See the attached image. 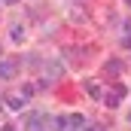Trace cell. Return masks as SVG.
I'll return each instance as SVG.
<instances>
[{"instance_id": "cell-1", "label": "cell", "mask_w": 131, "mask_h": 131, "mask_svg": "<svg viewBox=\"0 0 131 131\" xmlns=\"http://www.w3.org/2000/svg\"><path fill=\"white\" fill-rule=\"evenodd\" d=\"M18 70V61L15 58H0V79H12Z\"/></svg>"}, {"instance_id": "cell-2", "label": "cell", "mask_w": 131, "mask_h": 131, "mask_svg": "<svg viewBox=\"0 0 131 131\" xmlns=\"http://www.w3.org/2000/svg\"><path fill=\"white\" fill-rule=\"evenodd\" d=\"M61 73H64L61 61H52V64H46V82H49V79H61Z\"/></svg>"}, {"instance_id": "cell-3", "label": "cell", "mask_w": 131, "mask_h": 131, "mask_svg": "<svg viewBox=\"0 0 131 131\" xmlns=\"http://www.w3.org/2000/svg\"><path fill=\"white\" fill-rule=\"evenodd\" d=\"M119 98H125V85H116V89L107 95V107H119Z\"/></svg>"}, {"instance_id": "cell-4", "label": "cell", "mask_w": 131, "mask_h": 131, "mask_svg": "<svg viewBox=\"0 0 131 131\" xmlns=\"http://www.w3.org/2000/svg\"><path fill=\"white\" fill-rule=\"evenodd\" d=\"M25 128H28V131H43V116H40V113H31Z\"/></svg>"}, {"instance_id": "cell-5", "label": "cell", "mask_w": 131, "mask_h": 131, "mask_svg": "<svg viewBox=\"0 0 131 131\" xmlns=\"http://www.w3.org/2000/svg\"><path fill=\"white\" fill-rule=\"evenodd\" d=\"M85 125V116H79V113H73V116H67V128L70 131H79Z\"/></svg>"}, {"instance_id": "cell-6", "label": "cell", "mask_w": 131, "mask_h": 131, "mask_svg": "<svg viewBox=\"0 0 131 131\" xmlns=\"http://www.w3.org/2000/svg\"><path fill=\"white\" fill-rule=\"evenodd\" d=\"M25 95H9V98H6V104H9V107H12V110H25Z\"/></svg>"}, {"instance_id": "cell-7", "label": "cell", "mask_w": 131, "mask_h": 131, "mask_svg": "<svg viewBox=\"0 0 131 131\" xmlns=\"http://www.w3.org/2000/svg\"><path fill=\"white\" fill-rule=\"evenodd\" d=\"M122 67H125V64H122V58H110V61H107V73H113V76H116Z\"/></svg>"}, {"instance_id": "cell-8", "label": "cell", "mask_w": 131, "mask_h": 131, "mask_svg": "<svg viewBox=\"0 0 131 131\" xmlns=\"http://www.w3.org/2000/svg\"><path fill=\"white\" fill-rule=\"evenodd\" d=\"M9 37H12V43H21V40H25V28H18V25H15V28L9 31Z\"/></svg>"}, {"instance_id": "cell-9", "label": "cell", "mask_w": 131, "mask_h": 131, "mask_svg": "<svg viewBox=\"0 0 131 131\" xmlns=\"http://www.w3.org/2000/svg\"><path fill=\"white\" fill-rule=\"evenodd\" d=\"M85 92H89V95H92L95 101L101 98V85H98V82H85Z\"/></svg>"}, {"instance_id": "cell-10", "label": "cell", "mask_w": 131, "mask_h": 131, "mask_svg": "<svg viewBox=\"0 0 131 131\" xmlns=\"http://www.w3.org/2000/svg\"><path fill=\"white\" fill-rule=\"evenodd\" d=\"M131 46V34H125V37H122V49H128Z\"/></svg>"}, {"instance_id": "cell-11", "label": "cell", "mask_w": 131, "mask_h": 131, "mask_svg": "<svg viewBox=\"0 0 131 131\" xmlns=\"http://www.w3.org/2000/svg\"><path fill=\"white\" fill-rule=\"evenodd\" d=\"M122 25H125V34H131V18H128V21H122Z\"/></svg>"}, {"instance_id": "cell-12", "label": "cell", "mask_w": 131, "mask_h": 131, "mask_svg": "<svg viewBox=\"0 0 131 131\" xmlns=\"http://www.w3.org/2000/svg\"><path fill=\"white\" fill-rule=\"evenodd\" d=\"M3 131H15V128H12V125H6V128H3Z\"/></svg>"}, {"instance_id": "cell-13", "label": "cell", "mask_w": 131, "mask_h": 131, "mask_svg": "<svg viewBox=\"0 0 131 131\" xmlns=\"http://www.w3.org/2000/svg\"><path fill=\"white\" fill-rule=\"evenodd\" d=\"M3 3H18V0H3Z\"/></svg>"}, {"instance_id": "cell-14", "label": "cell", "mask_w": 131, "mask_h": 131, "mask_svg": "<svg viewBox=\"0 0 131 131\" xmlns=\"http://www.w3.org/2000/svg\"><path fill=\"white\" fill-rule=\"evenodd\" d=\"M128 122H131V110H128Z\"/></svg>"}, {"instance_id": "cell-15", "label": "cell", "mask_w": 131, "mask_h": 131, "mask_svg": "<svg viewBox=\"0 0 131 131\" xmlns=\"http://www.w3.org/2000/svg\"><path fill=\"white\" fill-rule=\"evenodd\" d=\"M85 131H98V128H85Z\"/></svg>"}, {"instance_id": "cell-16", "label": "cell", "mask_w": 131, "mask_h": 131, "mask_svg": "<svg viewBox=\"0 0 131 131\" xmlns=\"http://www.w3.org/2000/svg\"><path fill=\"white\" fill-rule=\"evenodd\" d=\"M122 3H131V0H122Z\"/></svg>"}]
</instances>
